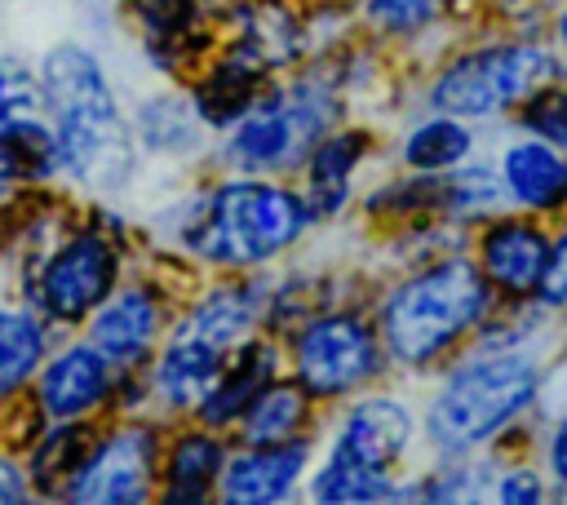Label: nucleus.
<instances>
[{
    "mask_svg": "<svg viewBox=\"0 0 567 505\" xmlns=\"http://www.w3.org/2000/svg\"><path fill=\"white\" fill-rule=\"evenodd\" d=\"M120 377L124 372L89 337H71L49 350L31 385V408L44 421H97L115 412Z\"/></svg>",
    "mask_w": 567,
    "mask_h": 505,
    "instance_id": "f8f14e48",
    "label": "nucleus"
},
{
    "mask_svg": "<svg viewBox=\"0 0 567 505\" xmlns=\"http://www.w3.org/2000/svg\"><path fill=\"white\" fill-rule=\"evenodd\" d=\"M514 124L518 133H532V137H545L554 146L567 151V75L536 89L518 111H514Z\"/></svg>",
    "mask_w": 567,
    "mask_h": 505,
    "instance_id": "c85d7f7f",
    "label": "nucleus"
},
{
    "mask_svg": "<svg viewBox=\"0 0 567 505\" xmlns=\"http://www.w3.org/2000/svg\"><path fill=\"white\" fill-rule=\"evenodd\" d=\"M540 306L567 315V226L554 235V252H549V266H545V279H540V292H536Z\"/></svg>",
    "mask_w": 567,
    "mask_h": 505,
    "instance_id": "473e14b6",
    "label": "nucleus"
},
{
    "mask_svg": "<svg viewBox=\"0 0 567 505\" xmlns=\"http://www.w3.org/2000/svg\"><path fill=\"white\" fill-rule=\"evenodd\" d=\"M279 372H288L284 337L279 332H252L248 341H239L226 354V368L213 381V390L204 394V403L195 408V421L230 434L239 425V416L248 412V403L261 394V385H270Z\"/></svg>",
    "mask_w": 567,
    "mask_h": 505,
    "instance_id": "a211bd4d",
    "label": "nucleus"
},
{
    "mask_svg": "<svg viewBox=\"0 0 567 505\" xmlns=\"http://www.w3.org/2000/svg\"><path fill=\"white\" fill-rule=\"evenodd\" d=\"M549 35H554V49H558V62H563V75H567V0L554 9V18H549Z\"/></svg>",
    "mask_w": 567,
    "mask_h": 505,
    "instance_id": "f704fd0d",
    "label": "nucleus"
},
{
    "mask_svg": "<svg viewBox=\"0 0 567 505\" xmlns=\"http://www.w3.org/2000/svg\"><path fill=\"white\" fill-rule=\"evenodd\" d=\"M62 182L58 168V137L44 111L18 115L13 124L0 128V186L9 190H44Z\"/></svg>",
    "mask_w": 567,
    "mask_h": 505,
    "instance_id": "a878e982",
    "label": "nucleus"
},
{
    "mask_svg": "<svg viewBox=\"0 0 567 505\" xmlns=\"http://www.w3.org/2000/svg\"><path fill=\"white\" fill-rule=\"evenodd\" d=\"M558 310L523 301L514 332V310L501 306L496 319L447 363L421 408V443L439 456H474L501 443L523 416L536 412L545 390V350L536 337Z\"/></svg>",
    "mask_w": 567,
    "mask_h": 505,
    "instance_id": "f257e3e1",
    "label": "nucleus"
},
{
    "mask_svg": "<svg viewBox=\"0 0 567 505\" xmlns=\"http://www.w3.org/2000/svg\"><path fill=\"white\" fill-rule=\"evenodd\" d=\"M474 146H478V124L425 106V115L399 133L394 155H399V168H408V173L443 177V173L461 168L465 159H474Z\"/></svg>",
    "mask_w": 567,
    "mask_h": 505,
    "instance_id": "393cba45",
    "label": "nucleus"
},
{
    "mask_svg": "<svg viewBox=\"0 0 567 505\" xmlns=\"http://www.w3.org/2000/svg\"><path fill=\"white\" fill-rule=\"evenodd\" d=\"M270 66H261L252 53H244L239 44H221L195 75H190V97L199 106V115L208 120L213 133L230 128L266 89H270Z\"/></svg>",
    "mask_w": 567,
    "mask_h": 505,
    "instance_id": "412c9836",
    "label": "nucleus"
},
{
    "mask_svg": "<svg viewBox=\"0 0 567 505\" xmlns=\"http://www.w3.org/2000/svg\"><path fill=\"white\" fill-rule=\"evenodd\" d=\"M288 372L319 399L346 403L372 390L390 372V354L377 328V315L359 306H323L284 332Z\"/></svg>",
    "mask_w": 567,
    "mask_h": 505,
    "instance_id": "1a4fd4ad",
    "label": "nucleus"
},
{
    "mask_svg": "<svg viewBox=\"0 0 567 505\" xmlns=\"http://www.w3.org/2000/svg\"><path fill=\"white\" fill-rule=\"evenodd\" d=\"M226 456H230L226 430H213V425L186 416L182 425H173L164 434L155 501L159 505H204V501H217V483H221Z\"/></svg>",
    "mask_w": 567,
    "mask_h": 505,
    "instance_id": "f3484780",
    "label": "nucleus"
},
{
    "mask_svg": "<svg viewBox=\"0 0 567 505\" xmlns=\"http://www.w3.org/2000/svg\"><path fill=\"white\" fill-rule=\"evenodd\" d=\"M53 350V323L31 301H0V408L31 394Z\"/></svg>",
    "mask_w": 567,
    "mask_h": 505,
    "instance_id": "4be33fe9",
    "label": "nucleus"
},
{
    "mask_svg": "<svg viewBox=\"0 0 567 505\" xmlns=\"http://www.w3.org/2000/svg\"><path fill=\"white\" fill-rule=\"evenodd\" d=\"M377 151V133L363 124H332L301 159V190H354L359 168Z\"/></svg>",
    "mask_w": 567,
    "mask_h": 505,
    "instance_id": "bb28decb",
    "label": "nucleus"
},
{
    "mask_svg": "<svg viewBox=\"0 0 567 505\" xmlns=\"http://www.w3.org/2000/svg\"><path fill=\"white\" fill-rule=\"evenodd\" d=\"M540 465L554 483V496H567V412H558L540 439Z\"/></svg>",
    "mask_w": 567,
    "mask_h": 505,
    "instance_id": "2f4dec72",
    "label": "nucleus"
},
{
    "mask_svg": "<svg viewBox=\"0 0 567 505\" xmlns=\"http://www.w3.org/2000/svg\"><path fill=\"white\" fill-rule=\"evenodd\" d=\"M124 284V244L111 226L84 217L49 239L22 275L27 301L53 328H84L89 315Z\"/></svg>",
    "mask_w": 567,
    "mask_h": 505,
    "instance_id": "6e6552de",
    "label": "nucleus"
},
{
    "mask_svg": "<svg viewBox=\"0 0 567 505\" xmlns=\"http://www.w3.org/2000/svg\"><path fill=\"white\" fill-rule=\"evenodd\" d=\"M549 496H554V483H549L545 465H527V461L501 465L487 487V501H501V505H540Z\"/></svg>",
    "mask_w": 567,
    "mask_h": 505,
    "instance_id": "7c9ffc66",
    "label": "nucleus"
},
{
    "mask_svg": "<svg viewBox=\"0 0 567 505\" xmlns=\"http://www.w3.org/2000/svg\"><path fill=\"white\" fill-rule=\"evenodd\" d=\"M554 80H563L558 49L532 35H501L443 58L425 80L421 97L430 111H447L470 124H492L501 115H514L536 89Z\"/></svg>",
    "mask_w": 567,
    "mask_h": 505,
    "instance_id": "0eeeda50",
    "label": "nucleus"
},
{
    "mask_svg": "<svg viewBox=\"0 0 567 505\" xmlns=\"http://www.w3.org/2000/svg\"><path fill=\"white\" fill-rule=\"evenodd\" d=\"M341 80L301 71L288 84H270L230 128L217 133V159L230 173H297L306 151L341 115Z\"/></svg>",
    "mask_w": 567,
    "mask_h": 505,
    "instance_id": "423d86ee",
    "label": "nucleus"
},
{
    "mask_svg": "<svg viewBox=\"0 0 567 505\" xmlns=\"http://www.w3.org/2000/svg\"><path fill=\"white\" fill-rule=\"evenodd\" d=\"M146 58L168 75H195L213 58V31L199 0H120Z\"/></svg>",
    "mask_w": 567,
    "mask_h": 505,
    "instance_id": "dca6fc26",
    "label": "nucleus"
},
{
    "mask_svg": "<svg viewBox=\"0 0 567 505\" xmlns=\"http://www.w3.org/2000/svg\"><path fill=\"white\" fill-rule=\"evenodd\" d=\"M315 217L306 195L275 173H221L204 190L186 195L173 217V244L186 261L208 270H266L288 257Z\"/></svg>",
    "mask_w": 567,
    "mask_h": 505,
    "instance_id": "7ed1b4c3",
    "label": "nucleus"
},
{
    "mask_svg": "<svg viewBox=\"0 0 567 505\" xmlns=\"http://www.w3.org/2000/svg\"><path fill=\"white\" fill-rule=\"evenodd\" d=\"M40 111L58 137V168L71 190L120 195L137 164V142L106 62L80 40H53L35 58Z\"/></svg>",
    "mask_w": 567,
    "mask_h": 505,
    "instance_id": "f03ea898",
    "label": "nucleus"
},
{
    "mask_svg": "<svg viewBox=\"0 0 567 505\" xmlns=\"http://www.w3.org/2000/svg\"><path fill=\"white\" fill-rule=\"evenodd\" d=\"M496 168H501V186H505L509 208H523L536 217H563L567 213V151L563 146L532 137V133H518L501 146Z\"/></svg>",
    "mask_w": 567,
    "mask_h": 505,
    "instance_id": "6ab92c4d",
    "label": "nucleus"
},
{
    "mask_svg": "<svg viewBox=\"0 0 567 505\" xmlns=\"http://www.w3.org/2000/svg\"><path fill=\"white\" fill-rule=\"evenodd\" d=\"M102 439V425L97 421H44L40 434L27 443V474H31V487H35V501H62L66 483L84 470V461L93 456Z\"/></svg>",
    "mask_w": 567,
    "mask_h": 505,
    "instance_id": "5701e85b",
    "label": "nucleus"
},
{
    "mask_svg": "<svg viewBox=\"0 0 567 505\" xmlns=\"http://www.w3.org/2000/svg\"><path fill=\"white\" fill-rule=\"evenodd\" d=\"M40 111V75L35 62L18 53H0V128L13 124L18 115Z\"/></svg>",
    "mask_w": 567,
    "mask_h": 505,
    "instance_id": "c756f323",
    "label": "nucleus"
},
{
    "mask_svg": "<svg viewBox=\"0 0 567 505\" xmlns=\"http://www.w3.org/2000/svg\"><path fill=\"white\" fill-rule=\"evenodd\" d=\"M549 252H554V230L545 226V217L523 208H501L470 230V257L478 261L501 306L536 301Z\"/></svg>",
    "mask_w": 567,
    "mask_h": 505,
    "instance_id": "9b49d317",
    "label": "nucleus"
},
{
    "mask_svg": "<svg viewBox=\"0 0 567 505\" xmlns=\"http://www.w3.org/2000/svg\"><path fill=\"white\" fill-rule=\"evenodd\" d=\"M9 4H27V0H9Z\"/></svg>",
    "mask_w": 567,
    "mask_h": 505,
    "instance_id": "e433bc0d",
    "label": "nucleus"
},
{
    "mask_svg": "<svg viewBox=\"0 0 567 505\" xmlns=\"http://www.w3.org/2000/svg\"><path fill=\"white\" fill-rule=\"evenodd\" d=\"M164 421L159 416H115L102 430L84 470L66 483L62 501L75 505H146L159 487V456H164Z\"/></svg>",
    "mask_w": 567,
    "mask_h": 505,
    "instance_id": "9d476101",
    "label": "nucleus"
},
{
    "mask_svg": "<svg viewBox=\"0 0 567 505\" xmlns=\"http://www.w3.org/2000/svg\"><path fill=\"white\" fill-rule=\"evenodd\" d=\"M173 297L155 279H124L84 323V337L120 368H146L173 328Z\"/></svg>",
    "mask_w": 567,
    "mask_h": 505,
    "instance_id": "ddd939ff",
    "label": "nucleus"
},
{
    "mask_svg": "<svg viewBox=\"0 0 567 505\" xmlns=\"http://www.w3.org/2000/svg\"><path fill=\"white\" fill-rule=\"evenodd\" d=\"M319 399L292 377L279 372L270 385H261V394L248 403V412L239 416V425L230 430L239 443H279V439H297V434H315L319 425Z\"/></svg>",
    "mask_w": 567,
    "mask_h": 505,
    "instance_id": "b1692460",
    "label": "nucleus"
},
{
    "mask_svg": "<svg viewBox=\"0 0 567 505\" xmlns=\"http://www.w3.org/2000/svg\"><path fill=\"white\" fill-rule=\"evenodd\" d=\"M501 310V297L483 279L470 248L439 252L403 270L377 301V328L390 368L430 377L447 368Z\"/></svg>",
    "mask_w": 567,
    "mask_h": 505,
    "instance_id": "20e7f679",
    "label": "nucleus"
},
{
    "mask_svg": "<svg viewBox=\"0 0 567 505\" xmlns=\"http://www.w3.org/2000/svg\"><path fill=\"white\" fill-rule=\"evenodd\" d=\"M128 124H133L137 151L151 155V159H195V155H204L208 137H217L208 128V120L199 115L190 89H155V93H146L128 111Z\"/></svg>",
    "mask_w": 567,
    "mask_h": 505,
    "instance_id": "aec40b11",
    "label": "nucleus"
},
{
    "mask_svg": "<svg viewBox=\"0 0 567 505\" xmlns=\"http://www.w3.org/2000/svg\"><path fill=\"white\" fill-rule=\"evenodd\" d=\"M354 13L372 35L394 44H416L421 35L447 22L452 0H359Z\"/></svg>",
    "mask_w": 567,
    "mask_h": 505,
    "instance_id": "cd10ccee",
    "label": "nucleus"
},
{
    "mask_svg": "<svg viewBox=\"0 0 567 505\" xmlns=\"http://www.w3.org/2000/svg\"><path fill=\"white\" fill-rule=\"evenodd\" d=\"M13 501H35V487H31L27 461L0 447V505H13Z\"/></svg>",
    "mask_w": 567,
    "mask_h": 505,
    "instance_id": "72a5a7b5",
    "label": "nucleus"
},
{
    "mask_svg": "<svg viewBox=\"0 0 567 505\" xmlns=\"http://www.w3.org/2000/svg\"><path fill=\"white\" fill-rule=\"evenodd\" d=\"M421 416L390 390L354 394L323 443V461L306 478V496L323 505L403 501V465L416 452Z\"/></svg>",
    "mask_w": 567,
    "mask_h": 505,
    "instance_id": "39448f33",
    "label": "nucleus"
},
{
    "mask_svg": "<svg viewBox=\"0 0 567 505\" xmlns=\"http://www.w3.org/2000/svg\"><path fill=\"white\" fill-rule=\"evenodd\" d=\"M315 434L279 439V443H230L217 501L221 505H279L301 492L315 470Z\"/></svg>",
    "mask_w": 567,
    "mask_h": 505,
    "instance_id": "4468645a",
    "label": "nucleus"
},
{
    "mask_svg": "<svg viewBox=\"0 0 567 505\" xmlns=\"http://www.w3.org/2000/svg\"><path fill=\"white\" fill-rule=\"evenodd\" d=\"M558 4H563V0H496V9H501V13L509 18V22H514L518 13H536V9H558Z\"/></svg>",
    "mask_w": 567,
    "mask_h": 505,
    "instance_id": "c9c22d12",
    "label": "nucleus"
},
{
    "mask_svg": "<svg viewBox=\"0 0 567 505\" xmlns=\"http://www.w3.org/2000/svg\"><path fill=\"white\" fill-rule=\"evenodd\" d=\"M221 346H213L208 337L182 328L173 319L168 337L159 341L155 359L146 363V390H151V416L159 421H186L195 416V408L204 403V394L213 390V381L226 368Z\"/></svg>",
    "mask_w": 567,
    "mask_h": 505,
    "instance_id": "2eb2a0df",
    "label": "nucleus"
}]
</instances>
